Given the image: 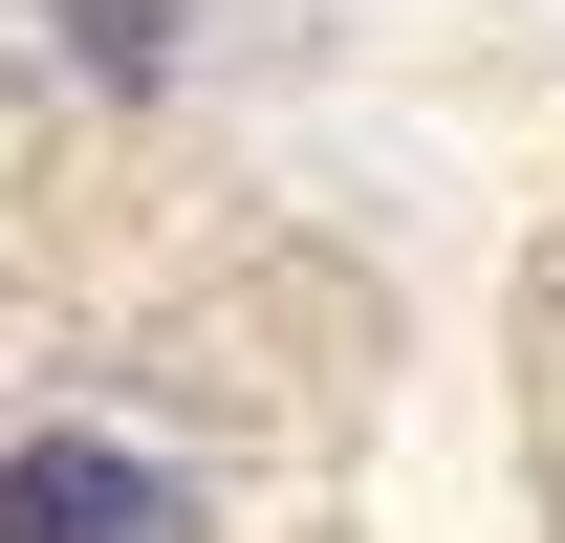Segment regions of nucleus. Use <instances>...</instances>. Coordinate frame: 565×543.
<instances>
[{"label":"nucleus","mask_w":565,"mask_h":543,"mask_svg":"<svg viewBox=\"0 0 565 543\" xmlns=\"http://www.w3.org/2000/svg\"><path fill=\"white\" fill-rule=\"evenodd\" d=\"M0 543H196V478L131 435H0Z\"/></svg>","instance_id":"obj_1"}]
</instances>
